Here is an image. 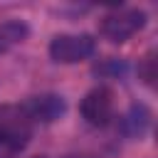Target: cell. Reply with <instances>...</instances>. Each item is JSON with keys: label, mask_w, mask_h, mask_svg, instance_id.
<instances>
[{"label": "cell", "mask_w": 158, "mask_h": 158, "mask_svg": "<svg viewBox=\"0 0 158 158\" xmlns=\"http://www.w3.org/2000/svg\"><path fill=\"white\" fill-rule=\"evenodd\" d=\"M138 77H141L148 86L156 84V54H153V52H148V54L141 59V64H138Z\"/></svg>", "instance_id": "8"}, {"label": "cell", "mask_w": 158, "mask_h": 158, "mask_svg": "<svg viewBox=\"0 0 158 158\" xmlns=\"http://www.w3.org/2000/svg\"><path fill=\"white\" fill-rule=\"evenodd\" d=\"M146 25V12L138 10V7H118V10H111L101 17L99 22V32L114 42V44H121L126 40H131L138 30H143Z\"/></svg>", "instance_id": "1"}, {"label": "cell", "mask_w": 158, "mask_h": 158, "mask_svg": "<svg viewBox=\"0 0 158 158\" xmlns=\"http://www.w3.org/2000/svg\"><path fill=\"white\" fill-rule=\"evenodd\" d=\"M148 123H151V114H148L146 106H131V111H128V114L123 116V121H121L123 131H126L131 138H141V136L146 133Z\"/></svg>", "instance_id": "7"}, {"label": "cell", "mask_w": 158, "mask_h": 158, "mask_svg": "<svg viewBox=\"0 0 158 158\" xmlns=\"http://www.w3.org/2000/svg\"><path fill=\"white\" fill-rule=\"evenodd\" d=\"M27 35H30V27L22 20H5V22H0V54L10 52L15 44L25 42Z\"/></svg>", "instance_id": "6"}, {"label": "cell", "mask_w": 158, "mask_h": 158, "mask_svg": "<svg viewBox=\"0 0 158 158\" xmlns=\"http://www.w3.org/2000/svg\"><path fill=\"white\" fill-rule=\"evenodd\" d=\"M35 158H47V156H35Z\"/></svg>", "instance_id": "10"}, {"label": "cell", "mask_w": 158, "mask_h": 158, "mask_svg": "<svg viewBox=\"0 0 158 158\" xmlns=\"http://www.w3.org/2000/svg\"><path fill=\"white\" fill-rule=\"evenodd\" d=\"M20 111L25 114V118L32 126L35 123H52L67 111V101L59 94H37V96L25 99L20 104Z\"/></svg>", "instance_id": "4"}, {"label": "cell", "mask_w": 158, "mask_h": 158, "mask_svg": "<svg viewBox=\"0 0 158 158\" xmlns=\"http://www.w3.org/2000/svg\"><path fill=\"white\" fill-rule=\"evenodd\" d=\"M79 111H81L84 121L91 123V126H106V123H111V118H114V91L106 89V86L91 89L81 99Z\"/></svg>", "instance_id": "5"}, {"label": "cell", "mask_w": 158, "mask_h": 158, "mask_svg": "<svg viewBox=\"0 0 158 158\" xmlns=\"http://www.w3.org/2000/svg\"><path fill=\"white\" fill-rule=\"evenodd\" d=\"M96 52V40L91 35H57L49 42V57L59 64L84 62Z\"/></svg>", "instance_id": "3"}, {"label": "cell", "mask_w": 158, "mask_h": 158, "mask_svg": "<svg viewBox=\"0 0 158 158\" xmlns=\"http://www.w3.org/2000/svg\"><path fill=\"white\" fill-rule=\"evenodd\" d=\"M69 158H94V156H69Z\"/></svg>", "instance_id": "9"}, {"label": "cell", "mask_w": 158, "mask_h": 158, "mask_svg": "<svg viewBox=\"0 0 158 158\" xmlns=\"http://www.w3.org/2000/svg\"><path fill=\"white\" fill-rule=\"evenodd\" d=\"M32 123L20 111V104L0 109V153H17L27 146Z\"/></svg>", "instance_id": "2"}]
</instances>
